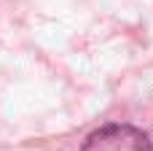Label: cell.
Here are the masks:
<instances>
[{"label": "cell", "instance_id": "obj_1", "mask_svg": "<svg viewBox=\"0 0 153 151\" xmlns=\"http://www.w3.org/2000/svg\"><path fill=\"white\" fill-rule=\"evenodd\" d=\"M81 151H153L143 130L132 124H108L94 130Z\"/></svg>", "mask_w": 153, "mask_h": 151}]
</instances>
